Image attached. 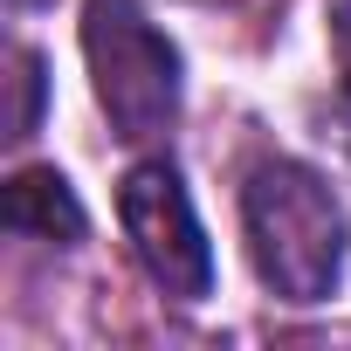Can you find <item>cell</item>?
Segmentation results:
<instances>
[{
    "label": "cell",
    "instance_id": "obj_4",
    "mask_svg": "<svg viewBox=\"0 0 351 351\" xmlns=\"http://www.w3.org/2000/svg\"><path fill=\"white\" fill-rule=\"evenodd\" d=\"M14 234H35V241H83V207L69 193V180L56 165H28L8 180V200H0Z\"/></svg>",
    "mask_w": 351,
    "mask_h": 351
},
{
    "label": "cell",
    "instance_id": "obj_1",
    "mask_svg": "<svg viewBox=\"0 0 351 351\" xmlns=\"http://www.w3.org/2000/svg\"><path fill=\"white\" fill-rule=\"evenodd\" d=\"M241 228H248V262H255L262 289H276L282 303H324L337 289L351 221L324 172H310L296 158L255 165L241 186Z\"/></svg>",
    "mask_w": 351,
    "mask_h": 351
},
{
    "label": "cell",
    "instance_id": "obj_5",
    "mask_svg": "<svg viewBox=\"0 0 351 351\" xmlns=\"http://www.w3.org/2000/svg\"><path fill=\"white\" fill-rule=\"evenodd\" d=\"M35 110H42V56H35V49H14V110H8V138H28V131H35Z\"/></svg>",
    "mask_w": 351,
    "mask_h": 351
},
{
    "label": "cell",
    "instance_id": "obj_2",
    "mask_svg": "<svg viewBox=\"0 0 351 351\" xmlns=\"http://www.w3.org/2000/svg\"><path fill=\"white\" fill-rule=\"evenodd\" d=\"M83 56H90V83L117 138L145 145L180 117V49L145 21L138 0H90Z\"/></svg>",
    "mask_w": 351,
    "mask_h": 351
},
{
    "label": "cell",
    "instance_id": "obj_3",
    "mask_svg": "<svg viewBox=\"0 0 351 351\" xmlns=\"http://www.w3.org/2000/svg\"><path fill=\"white\" fill-rule=\"evenodd\" d=\"M117 221L131 234V255L138 269L165 289V296H207L214 289V248H207V228L180 186V172L145 158L124 172V186H117Z\"/></svg>",
    "mask_w": 351,
    "mask_h": 351
},
{
    "label": "cell",
    "instance_id": "obj_6",
    "mask_svg": "<svg viewBox=\"0 0 351 351\" xmlns=\"http://www.w3.org/2000/svg\"><path fill=\"white\" fill-rule=\"evenodd\" d=\"M21 8H42V0H21Z\"/></svg>",
    "mask_w": 351,
    "mask_h": 351
}]
</instances>
